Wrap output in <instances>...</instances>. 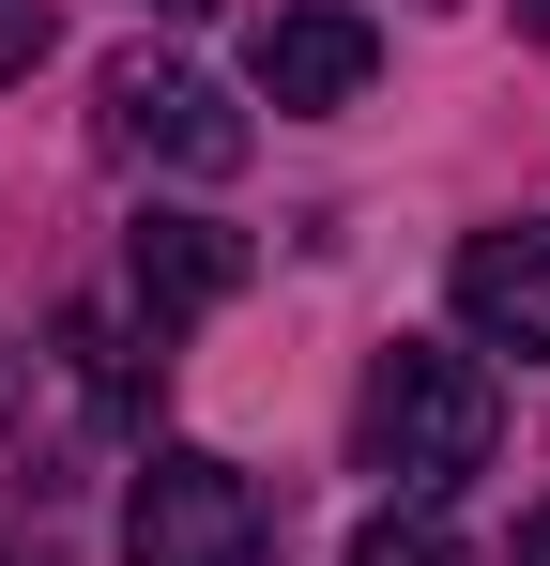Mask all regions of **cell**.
Here are the masks:
<instances>
[{"instance_id": "obj_1", "label": "cell", "mask_w": 550, "mask_h": 566, "mask_svg": "<svg viewBox=\"0 0 550 566\" xmlns=\"http://www.w3.org/2000/svg\"><path fill=\"white\" fill-rule=\"evenodd\" d=\"M352 444H367V474H382L398 505H444L458 474H489V444H505V398H489V368H474V353H444V337H398V353L367 368V398H352Z\"/></svg>"}, {"instance_id": "obj_2", "label": "cell", "mask_w": 550, "mask_h": 566, "mask_svg": "<svg viewBox=\"0 0 550 566\" xmlns=\"http://www.w3.org/2000/svg\"><path fill=\"white\" fill-rule=\"evenodd\" d=\"M123 552L138 566H261L275 552V490L214 444H154L138 460V505H123Z\"/></svg>"}, {"instance_id": "obj_3", "label": "cell", "mask_w": 550, "mask_h": 566, "mask_svg": "<svg viewBox=\"0 0 550 566\" xmlns=\"http://www.w3.org/2000/svg\"><path fill=\"white\" fill-rule=\"evenodd\" d=\"M107 154H138V169H183V185H230L245 169V107H214L183 62H107Z\"/></svg>"}, {"instance_id": "obj_4", "label": "cell", "mask_w": 550, "mask_h": 566, "mask_svg": "<svg viewBox=\"0 0 550 566\" xmlns=\"http://www.w3.org/2000/svg\"><path fill=\"white\" fill-rule=\"evenodd\" d=\"M245 291V230H214V214H138L123 230V306H138V337L169 353L183 322H214Z\"/></svg>"}, {"instance_id": "obj_5", "label": "cell", "mask_w": 550, "mask_h": 566, "mask_svg": "<svg viewBox=\"0 0 550 566\" xmlns=\"http://www.w3.org/2000/svg\"><path fill=\"white\" fill-rule=\"evenodd\" d=\"M261 107H290V123H321V107L367 93V62H382V31L367 15H337V0H290V15H261Z\"/></svg>"}, {"instance_id": "obj_6", "label": "cell", "mask_w": 550, "mask_h": 566, "mask_svg": "<svg viewBox=\"0 0 550 566\" xmlns=\"http://www.w3.org/2000/svg\"><path fill=\"white\" fill-rule=\"evenodd\" d=\"M458 322H474V353H550V214L458 245Z\"/></svg>"}, {"instance_id": "obj_7", "label": "cell", "mask_w": 550, "mask_h": 566, "mask_svg": "<svg viewBox=\"0 0 550 566\" xmlns=\"http://www.w3.org/2000/svg\"><path fill=\"white\" fill-rule=\"evenodd\" d=\"M352 566H458V536H444V505H382L352 536Z\"/></svg>"}, {"instance_id": "obj_8", "label": "cell", "mask_w": 550, "mask_h": 566, "mask_svg": "<svg viewBox=\"0 0 550 566\" xmlns=\"http://www.w3.org/2000/svg\"><path fill=\"white\" fill-rule=\"evenodd\" d=\"M46 46H62V0H0V77H31Z\"/></svg>"}, {"instance_id": "obj_9", "label": "cell", "mask_w": 550, "mask_h": 566, "mask_svg": "<svg viewBox=\"0 0 550 566\" xmlns=\"http://www.w3.org/2000/svg\"><path fill=\"white\" fill-rule=\"evenodd\" d=\"M520 566H550V505H536V521H520Z\"/></svg>"}, {"instance_id": "obj_10", "label": "cell", "mask_w": 550, "mask_h": 566, "mask_svg": "<svg viewBox=\"0 0 550 566\" xmlns=\"http://www.w3.org/2000/svg\"><path fill=\"white\" fill-rule=\"evenodd\" d=\"M0 566H62V552H46V536H15V552H0Z\"/></svg>"}, {"instance_id": "obj_11", "label": "cell", "mask_w": 550, "mask_h": 566, "mask_svg": "<svg viewBox=\"0 0 550 566\" xmlns=\"http://www.w3.org/2000/svg\"><path fill=\"white\" fill-rule=\"evenodd\" d=\"M0 413H15V353H0Z\"/></svg>"}, {"instance_id": "obj_12", "label": "cell", "mask_w": 550, "mask_h": 566, "mask_svg": "<svg viewBox=\"0 0 550 566\" xmlns=\"http://www.w3.org/2000/svg\"><path fill=\"white\" fill-rule=\"evenodd\" d=\"M520 31H550V0H520Z\"/></svg>"}, {"instance_id": "obj_13", "label": "cell", "mask_w": 550, "mask_h": 566, "mask_svg": "<svg viewBox=\"0 0 550 566\" xmlns=\"http://www.w3.org/2000/svg\"><path fill=\"white\" fill-rule=\"evenodd\" d=\"M169 15H214V0H169Z\"/></svg>"}]
</instances>
